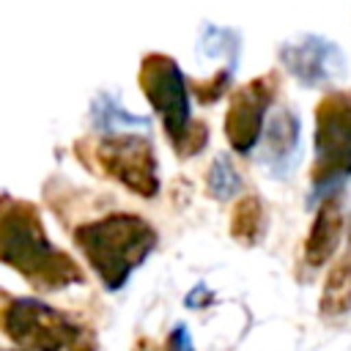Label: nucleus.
<instances>
[{"label": "nucleus", "mask_w": 351, "mask_h": 351, "mask_svg": "<svg viewBox=\"0 0 351 351\" xmlns=\"http://www.w3.org/2000/svg\"><path fill=\"white\" fill-rule=\"evenodd\" d=\"M8 351H30V348H22V346H19V348H8Z\"/></svg>", "instance_id": "17"}, {"label": "nucleus", "mask_w": 351, "mask_h": 351, "mask_svg": "<svg viewBox=\"0 0 351 351\" xmlns=\"http://www.w3.org/2000/svg\"><path fill=\"white\" fill-rule=\"evenodd\" d=\"M0 261L22 280H27L36 291H60L85 280L80 263L66 250H58L49 241L38 208L27 200H3Z\"/></svg>", "instance_id": "1"}, {"label": "nucleus", "mask_w": 351, "mask_h": 351, "mask_svg": "<svg viewBox=\"0 0 351 351\" xmlns=\"http://www.w3.org/2000/svg\"><path fill=\"white\" fill-rule=\"evenodd\" d=\"M233 66H225L222 71H217L211 80H200V82H195L192 85V93L197 96V101H203V104H214L225 90H228V85H230V80H233Z\"/></svg>", "instance_id": "14"}, {"label": "nucleus", "mask_w": 351, "mask_h": 351, "mask_svg": "<svg viewBox=\"0 0 351 351\" xmlns=\"http://www.w3.org/2000/svg\"><path fill=\"white\" fill-rule=\"evenodd\" d=\"M299 151V118L291 110H280L263 129L266 165L282 170L285 159H296Z\"/></svg>", "instance_id": "10"}, {"label": "nucleus", "mask_w": 351, "mask_h": 351, "mask_svg": "<svg viewBox=\"0 0 351 351\" xmlns=\"http://www.w3.org/2000/svg\"><path fill=\"white\" fill-rule=\"evenodd\" d=\"M277 93V77L263 74L244 82L228 104L225 112V137L236 154H250L266 129V112Z\"/></svg>", "instance_id": "7"}, {"label": "nucleus", "mask_w": 351, "mask_h": 351, "mask_svg": "<svg viewBox=\"0 0 351 351\" xmlns=\"http://www.w3.org/2000/svg\"><path fill=\"white\" fill-rule=\"evenodd\" d=\"M132 351H159V348L154 346V340H148V337H137V343H134Z\"/></svg>", "instance_id": "16"}, {"label": "nucleus", "mask_w": 351, "mask_h": 351, "mask_svg": "<svg viewBox=\"0 0 351 351\" xmlns=\"http://www.w3.org/2000/svg\"><path fill=\"white\" fill-rule=\"evenodd\" d=\"M343 200L337 195H326L313 217L310 233L304 239V263L318 269L324 263H329V258L335 255L340 236H343Z\"/></svg>", "instance_id": "9"}, {"label": "nucleus", "mask_w": 351, "mask_h": 351, "mask_svg": "<svg viewBox=\"0 0 351 351\" xmlns=\"http://www.w3.org/2000/svg\"><path fill=\"white\" fill-rule=\"evenodd\" d=\"M280 58H282V66L302 85H310V88L335 82L346 74V58L340 47L321 36H299L288 41Z\"/></svg>", "instance_id": "8"}, {"label": "nucleus", "mask_w": 351, "mask_h": 351, "mask_svg": "<svg viewBox=\"0 0 351 351\" xmlns=\"http://www.w3.org/2000/svg\"><path fill=\"white\" fill-rule=\"evenodd\" d=\"M140 88L148 104L156 110L162 129L178 156H195L208 143V126L192 121L189 88L178 63L162 52L145 55L140 63Z\"/></svg>", "instance_id": "3"}, {"label": "nucleus", "mask_w": 351, "mask_h": 351, "mask_svg": "<svg viewBox=\"0 0 351 351\" xmlns=\"http://www.w3.org/2000/svg\"><path fill=\"white\" fill-rule=\"evenodd\" d=\"M77 250L101 280L107 291H118L126 285L134 269L145 263V258L156 250V228L132 211H115L99 219H88L71 233Z\"/></svg>", "instance_id": "2"}, {"label": "nucleus", "mask_w": 351, "mask_h": 351, "mask_svg": "<svg viewBox=\"0 0 351 351\" xmlns=\"http://www.w3.org/2000/svg\"><path fill=\"white\" fill-rule=\"evenodd\" d=\"M310 181L315 189H332L351 176V93H326L315 107Z\"/></svg>", "instance_id": "5"}, {"label": "nucleus", "mask_w": 351, "mask_h": 351, "mask_svg": "<svg viewBox=\"0 0 351 351\" xmlns=\"http://www.w3.org/2000/svg\"><path fill=\"white\" fill-rule=\"evenodd\" d=\"M318 310L324 318H340L351 310V261H337L324 277Z\"/></svg>", "instance_id": "12"}, {"label": "nucleus", "mask_w": 351, "mask_h": 351, "mask_svg": "<svg viewBox=\"0 0 351 351\" xmlns=\"http://www.w3.org/2000/svg\"><path fill=\"white\" fill-rule=\"evenodd\" d=\"M165 351H195V348H192V337H189V332H186L184 324L173 326V332L167 335Z\"/></svg>", "instance_id": "15"}, {"label": "nucleus", "mask_w": 351, "mask_h": 351, "mask_svg": "<svg viewBox=\"0 0 351 351\" xmlns=\"http://www.w3.org/2000/svg\"><path fill=\"white\" fill-rule=\"evenodd\" d=\"M3 332L11 343L30 351H96L90 326H82L66 313L30 296L5 302Z\"/></svg>", "instance_id": "4"}, {"label": "nucleus", "mask_w": 351, "mask_h": 351, "mask_svg": "<svg viewBox=\"0 0 351 351\" xmlns=\"http://www.w3.org/2000/svg\"><path fill=\"white\" fill-rule=\"evenodd\" d=\"M93 165L107 178L118 181L123 189L134 192L143 200L156 197L159 192V165L154 143L143 134L112 132L93 145Z\"/></svg>", "instance_id": "6"}, {"label": "nucleus", "mask_w": 351, "mask_h": 351, "mask_svg": "<svg viewBox=\"0 0 351 351\" xmlns=\"http://www.w3.org/2000/svg\"><path fill=\"white\" fill-rule=\"evenodd\" d=\"M206 184H208V195L211 197H230L233 192H239L241 178L233 170V165L228 162V156H219V159H214V165H211V170L206 176Z\"/></svg>", "instance_id": "13"}, {"label": "nucleus", "mask_w": 351, "mask_h": 351, "mask_svg": "<svg viewBox=\"0 0 351 351\" xmlns=\"http://www.w3.org/2000/svg\"><path fill=\"white\" fill-rule=\"evenodd\" d=\"M266 230V211L258 195H239V200L230 208V236L244 244L252 247L261 241Z\"/></svg>", "instance_id": "11"}]
</instances>
